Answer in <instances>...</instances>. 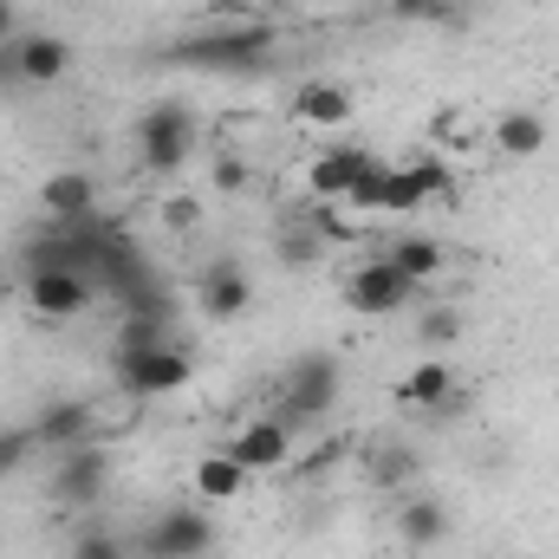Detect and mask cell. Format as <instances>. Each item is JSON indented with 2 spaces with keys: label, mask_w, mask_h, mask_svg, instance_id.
<instances>
[{
  "label": "cell",
  "mask_w": 559,
  "mask_h": 559,
  "mask_svg": "<svg viewBox=\"0 0 559 559\" xmlns=\"http://www.w3.org/2000/svg\"><path fill=\"white\" fill-rule=\"evenodd\" d=\"M156 59L189 66V72H222V79H261L280 59V26H267V20H222V26H202L189 39H169Z\"/></svg>",
  "instance_id": "obj_1"
},
{
  "label": "cell",
  "mask_w": 559,
  "mask_h": 559,
  "mask_svg": "<svg viewBox=\"0 0 559 559\" xmlns=\"http://www.w3.org/2000/svg\"><path fill=\"white\" fill-rule=\"evenodd\" d=\"M131 143H138V163L150 176H176L189 163V150H195V111L176 105V98H163V105H150L131 124Z\"/></svg>",
  "instance_id": "obj_2"
},
{
  "label": "cell",
  "mask_w": 559,
  "mask_h": 559,
  "mask_svg": "<svg viewBox=\"0 0 559 559\" xmlns=\"http://www.w3.org/2000/svg\"><path fill=\"white\" fill-rule=\"evenodd\" d=\"M338 358L332 352H299L280 378V423H319L338 404Z\"/></svg>",
  "instance_id": "obj_3"
},
{
  "label": "cell",
  "mask_w": 559,
  "mask_h": 559,
  "mask_svg": "<svg viewBox=\"0 0 559 559\" xmlns=\"http://www.w3.org/2000/svg\"><path fill=\"white\" fill-rule=\"evenodd\" d=\"M118 384L131 397H176L182 384H195V358L182 345H150V352H111Z\"/></svg>",
  "instance_id": "obj_4"
},
{
  "label": "cell",
  "mask_w": 559,
  "mask_h": 559,
  "mask_svg": "<svg viewBox=\"0 0 559 559\" xmlns=\"http://www.w3.org/2000/svg\"><path fill=\"white\" fill-rule=\"evenodd\" d=\"M215 540H222V534H215V521H209L202 508H189V501H182V508H163V514L143 527L138 554L143 559H209V554H215Z\"/></svg>",
  "instance_id": "obj_5"
},
{
  "label": "cell",
  "mask_w": 559,
  "mask_h": 559,
  "mask_svg": "<svg viewBox=\"0 0 559 559\" xmlns=\"http://www.w3.org/2000/svg\"><path fill=\"white\" fill-rule=\"evenodd\" d=\"M105 488H111V449L105 442H79V449L59 455L46 495H52V508H98Z\"/></svg>",
  "instance_id": "obj_6"
},
{
  "label": "cell",
  "mask_w": 559,
  "mask_h": 559,
  "mask_svg": "<svg viewBox=\"0 0 559 559\" xmlns=\"http://www.w3.org/2000/svg\"><path fill=\"white\" fill-rule=\"evenodd\" d=\"M411 299H417V280L397 274L384 254L345 274V306H352V312H365V319H391V312H404Z\"/></svg>",
  "instance_id": "obj_7"
},
{
  "label": "cell",
  "mask_w": 559,
  "mask_h": 559,
  "mask_svg": "<svg viewBox=\"0 0 559 559\" xmlns=\"http://www.w3.org/2000/svg\"><path fill=\"white\" fill-rule=\"evenodd\" d=\"M20 286H26V306L39 312V319H79L85 306H92V280L72 274V267H26L20 274Z\"/></svg>",
  "instance_id": "obj_8"
},
{
  "label": "cell",
  "mask_w": 559,
  "mask_h": 559,
  "mask_svg": "<svg viewBox=\"0 0 559 559\" xmlns=\"http://www.w3.org/2000/svg\"><path fill=\"white\" fill-rule=\"evenodd\" d=\"M195 306H202L209 325L241 319V312L254 306V280H248V267H241V261H209V267L195 274Z\"/></svg>",
  "instance_id": "obj_9"
},
{
  "label": "cell",
  "mask_w": 559,
  "mask_h": 559,
  "mask_svg": "<svg viewBox=\"0 0 559 559\" xmlns=\"http://www.w3.org/2000/svg\"><path fill=\"white\" fill-rule=\"evenodd\" d=\"M371 163H378V156H371L365 143H325V150L306 163V189H312V202H345Z\"/></svg>",
  "instance_id": "obj_10"
},
{
  "label": "cell",
  "mask_w": 559,
  "mask_h": 559,
  "mask_svg": "<svg viewBox=\"0 0 559 559\" xmlns=\"http://www.w3.org/2000/svg\"><path fill=\"white\" fill-rule=\"evenodd\" d=\"M39 215L52 228H79V222H98V176L92 169H59L39 182Z\"/></svg>",
  "instance_id": "obj_11"
},
{
  "label": "cell",
  "mask_w": 559,
  "mask_h": 559,
  "mask_svg": "<svg viewBox=\"0 0 559 559\" xmlns=\"http://www.w3.org/2000/svg\"><path fill=\"white\" fill-rule=\"evenodd\" d=\"M397 404H404V411H455V404H462V378H455V365L429 352L423 365H411V371L397 378Z\"/></svg>",
  "instance_id": "obj_12"
},
{
  "label": "cell",
  "mask_w": 559,
  "mask_h": 559,
  "mask_svg": "<svg viewBox=\"0 0 559 559\" xmlns=\"http://www.w3.org/2000/svg\"><path fill=\"white\" fill-rule=\"evenodd\" d=\"M33 436H39V449L66 455V449H79V442H98V411L79 404V397H52V404L33 417Z\"/></svg>",
  "instance_id": "obj_13"
},
{
  "label": "cell",
  "mask_w": 559,
  "mask_h": 559,
  "mask_svg": "<svg viewBox=\"0 0 559 559\" xmlns=\"http://www.w3.org/2000/svg\"><path fill=\"white\" fill-rule=\"evenodd\" d=\"M13 52H20V85L26 92H46L72 72V39H59V33H13Z\"/></svg>",
  "instance_id": "obj_14"
},
{
  "label": "cell",
  "mask_w": 559,
  "mask_h": 559,
  "mask_svg": "<svg viewBox=\"0 0 559 559\" xmlns=\"http://www.w3.org/2000/svg\"><path fill=\"white\" fill-rule=\"evenodd\" d=\"M228 455H235L248 475H261V468H286V455H293V423L254 417L241 436H228Z\"/></svg>",
  "instance_id": "obj_15"
},
{
  "label": "cell",
  "mask_w": 559,
  "mask_h": 559,
  "mask_svg": "<svg viewBox=\"0 0 559 559\" xmlns=\"http://www.w3.org/2000/svg\"><path fill=\"white\" fill-rule=\"evenodd\" d=\"M449 527H455V514H449V501H436V495H404V508H397V540L404 547H442L449 540Z\"/></svg>",
  "instance_id": "obj_16"
},
{
  "label": "cell",
  "mask_w": 559,
  "mask_h": 559,
  "mask_svg": "<svg viewBox=\"0 0 559 559\" xmlns=\"http://www.w3.org/2000/svg\"><path fill=\"white\" fill-rule=\"evenodd\" d=\"M293 118L338 131V124H352V92H345L338 79H306V85L293 92Z\"/></svg>",
  "instance_id": "obj_17"
},
{
  "label": "cell",
  "mask_w": 559,
  "mask_h": 559,
  "mask_svg": "<svg viewBox=\"0 0 559 559\" xmlns=\"http://www.w3.org/2000/svg\"><path fill=\"white\" fill-rule=\"evenodd\" d=\"M547 143H554V124H547L540 111H527V105H521V111H501V118H495V150H501V156H514V163L540 156Z\"/></svg>",
  "instance_id": "obj_18"
},
{
  "label": "cell",
  "mask_w": 559,
  "mask_h": 559,
  "mask_svg": "<svg viewBox=\"0 0 559 559\" xmlns=\"http://www.w3.org/2000/svg\"><path fill=\"white\" fill-rule=\"evenodd\" d=\"M384 261L397 267V274H411L423 286V280H436L442 267H449V248L436 241V235H397L391 248H384Z\"/></svg>",
  "instance_id": "obj_19"
},
{
  "label": "cell",
  "mask_w": 559,
  "mask_h": 559,
  "mask_svg": "<svg viewBox=\"0 0 559 559\" xmlns=\"http://www.w3.org/2000/svg\"><path fill=\"white\" fill-rule=\"evenodd\" d=\"M189 488H195L202 501H235V495L248 488V468H241V462H235L228 449H215V455H202V462H195Z\"/></svg>",
  "instance_id": "obj_20"
},
{
  "label": "cell",
  "mask_w": 559,
  "mask_h": 559,
  "mask_svg": "<svg viewBox=\"0 0 559 559\" xmlns=\"http://www.w3.org/2000/svg\"><path fill=\"white\" fill-rule=\"evenodd\" d=\"M384 20L397 26H468V7L462 0H384Z\"/></svg>",
  "instance_id": "obj_21"
},
{
  "label": "cell",
  "mask_w": 559,
  "mask_h": 559,
  "mask_svg": "<svg viewBox=\"0 0 559 559\" xmlns=\"http://www.w3.org/2000/svg\"><path fill=\"white\" fill-rule=\"evenodd\" d=\"M417 475H423V455L411 442H384V449L371 455V481H378V488H417Z\"/></svg>",
  "instance_id": "obj_22"
},
{
  "label": "cell",
  "mask_w": 559,
  "mask_h": 559,
  "mask_svg": "<svg viewBox=\"0 0 559 559\" xmlns=\"http://www.w3.org/2000/svg\"><path fill=\"white\" fill-rule=\"evenodd\" d=\"M33 455H39V436H33V423H0V481H7V475H20Z\"/></svg>",
  "instance_id": "obj_23"
},
{
  "label": "cell",
  "mask_w": 559,
  "mask_h": 559,
  "mask_svg": "<svg viewBox=\"0 0 559 559\" xmlns=\"http://www.w3.org/2000/svg\"><path fill=\"white\" fill-rule=\"evenodd\" d=\"M417 209H423V189H417V176H411V163H391L378 215H417Z\"/></svg>",
  "instance_id": "obj_24"
},
{
  "label": "cell",
  "mask_w": 559,
  "mask_h": 559,
  "mask_svg": "<svg viewBox=\"0 0 559 559\" xmlns=\"http://www.w3.org/2000/svg\"><path fill=\"white\" fill-rule=\"evenodd\" d=\"M319 248H325V241H319V235H312L306 222L280 228V241H274V254L286 261V267H312V261H319Z\"/></svg>",
  "instance_id": "obj_25"
},
{
  "label": "cell",
  "mask_w": 559,
  "mask_h": 559,
  "mask_svg": "<svg viewBox=\"0 0 559 559\" xmlns=\"http://www.w3.org/2000/svg\"><path fill=\"white\" fill-rule=\"evenodd\" d=\"M417 338L429 345V352H449V345L462 338V312H455V306H429L423 325H417Z\"/></svg>",
  "instance_id": "obj_26"
},
{
  "label": "cell",
  "mask_w": 559,
  "mask_h": 559,
  "mask_svg": "<svg viewBox=\"0 0 559 559\" xmlns=\"http://www.w3.org/2000/svg\"><path fill=\"white\" fill-rule=\"evenodd\" d=\"M66 559H131V540H118V534L92 527V534H79V540H72V554H66Z\"/></svg>",
  "instance_id": "obj_27"
},
{
  "label": "cell",
  "mask_w": 559,
  "mask_h": 559,
  "mask_svg": "<svg viewBox=\"0 0 559 559\" xmlns=\"http://www.w3.org/2000/svg\"><path fill=\"white\" fill-rule=\"evenodd\" d=\"M411 176H417L423 202H429V195H455V169H449L442 156H417V163H411Z\"/></svg>",
  "instance_id": "obj_28"
},
{
  "label": "cell",
  "mask_w": 559,
  "mask_h": 559,
  "mask_svg": "<svg viewBox=\"0 0 559 559\" xmlns=\"http://www.w3.org/2000/svg\"><path fill=\"white\" fill-rule=\"evenodd\" d=\"M163 332H169L163 319H124V325H118V352H150V345H169Z\"/></svg>",
  "instance_id": "obj_29"
},
{
  "label": "cell",
  "mask_w": 559,
  "mask_h": 559,
  "mask_svg": "<svg viewBox=\"0 0 559 559\" xmlns=\"http://www.w3.org/2000/svg\"><path fill=\"white\" fill-rule=\"evenodd\" d=\"M209 182H215L222 195H241V189L254 182V169H248V156H235V150H222V156H215V176H209Z\"/></svg>",
  "instance_id": "obj_30"
},
{
  "label": "cell",
  "mask_w": 559,
  "mask_h": 559,
  "mask_svg": "<svg viewBox=\"0 0 559 559\" xmlns=\"http://www.w3.org/2000/svg\"><path fill=\"white\" fill-rule=\"evenodd\" d=\"M384 176H391V163H371V169L358 176V189H352L345 202H352L358 215H378V202H384Z\"/></svg>",
  "instance_id": "obj_31"
},
{
  "label": "cell",
  "mask_w": 559,
  "mask_h": 559,
  "mask_svg": "<svg viewBox=\"0 0 559 559\" xmlns=\"http://www.w3.org/2000/svg\"><path fill=\"white\" fill-rule=\"evenodd\" d=\"M163 228L195 235V228H202V202H195V195H169V202H163Z\"/></svg>",
  "instance_id": "obj_32"
},
{
  "label": "cell",
  "mask_w": 559,
  "mask_h": 559,
  "mask_svg": "<svg viewBox=\"0 0 559 559\" xmlns=\"http://www.w3.org/2000/svg\"><path fill=\"white\" fill-rule=\"evenodd\" d=\"M0 92H20V52H13V39H0Z\"/></svg>",
  "instance_id": "obj_33"
},
{
  "label": "cell",
  "mask_w": 559,
  "mask_h": 559,
  "mask_svg": "<svg viewBox=\"0 0 559 559\" xmlns=\"http://www.w3.org/2000/svg\"><path fill=\"white\" fill-rule=\"evenodd\" d=\"M13 20H20V13H13V0H0V39H13Z\"/></svg>",
  "instance_id": "obj_34"
},
{
  "label": "cell",
  "mask_w": 559,
  "mask_h": 559,
  "mask_svg": "<svg viewBox=\"0 0 559 559\" xmlns=\"http://www.w3.org/2000/svg\"><path fill=\"white\" fill-rule=\"evenodd\" d=\"M378 7H384V0H378Z\"/></svg>",
  "instance_id": "obj_35"
}]
</instances>
